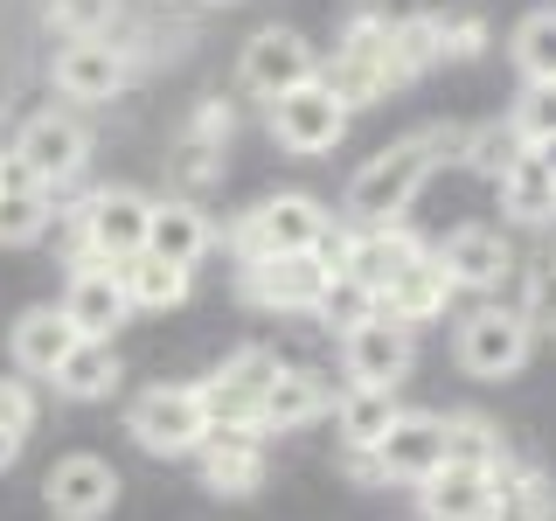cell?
<instances>
[{
  "label": "cell",
  "mask_w": 556,
  "mask_h": 521,
  "mask_svg": "<svg viewBox=\"0 0 556 521\" xmlns=\"http://www.w3.org/2000/svg\"><path fill=\"white\" fill-rule=\"evenodd\" d=\"M410 361H417V327H404L396 313H382V306L341 334V376L348 382H369V390H404Z\"/></svg>",
  "instance_id": "obj_9"
},
{
  "label": "cell",
  "mask_w": 556,
  "mask_h": 521,
  "mask_svg": "<svg viewBox=\"0 0 556 521\" xmlns=\"http://www.w3.org/2000/svg\"><path fill=\"white\" fill-rule=\"evenodd\" d=\"M445 459H452V466H480V473H501V466L515 459V445L501 439L494 417L459 410V417H445Z\"/></svg>",
  "instance_id": "obj_30"
},
{
  "label": "cell",
  "mask_w": 556,
  "mask_h": 521,
  "mask_svg": "<svg viewBox=\"0 0 556 521\" xmlns=\"http://www.w3.org/2000/svg\"><path fill=\"white\" fill-rule=\"evenodd\" d=\"M70 341H77V327H70V313L63 306H28L22 320L8 327V355H14V369L22 376H42L70 355Z\"/></svg>",
  "instance_id": "obj_25"
},
{
  "label": "cell",
  "mask_w": 556,
  "mask_h": 521,
  "mask_svg": "<svg viewBox=\"0 0 556 521\" xmlns=\"http://www.w3.org/2000/svg\"><path fill=\"white\" fill-rule=\"evenodd\" d=\"M348 118H355V112L334 98V84H327V77H306V84H292V91H278L265 104L271 139L286 153H300V161H313V153H334L341 132H348Z\"/></svg>",
  "instance_id": "obj_6"
},
{
  "label": "cell",
  "mask_w": 556,
  "mask_h": 521,
  "mask_svg": "<svg viewBox=\"0 0 556 521\" xmlns=\"http://www.w3.org/2000/svg\"><path fill=\"white\" fill-rule=\"evenodd\" d=\"M452 355H459L466 376L480 382H501V376H521L535 355V327L521 306H473L459 320V334H452Z\"/></svg>",
  "instance_id": "obj_5"
},
{
  "label": "cell",
  "mask_w": 556,
  "mask_h": 521,
  "mask_svg": "<svg viewBox=\"0 0 556 521\" xmlns=\"http://www.w3.org/2000/svg\"><path fill=\"white\" fill-rule=\"evenodd\" d=\"M49 77H56V91L77 98V104H112L132 84V49L112 42V35H70L56 49V63H49Z\"/></svg>",
  "instance_id": "obj_10"
},
{
  "label": "cell",
  "mask_w": 556,
  "mask_h": 521,
  "mask_svg": "<svg viewBox=\"0 0 556 521\" xmlns=\"http://www.w3.org/2000/svg\"><path fill=\"white\" fill-rule=\"evenodd\" d=\"M369 313H376V292L362 285V278L327 271L320 300H313V320H320V327H334V334H348V327H355V320H369Z\"/></svg>",
  "instance_id": "obj_33"
},
{
  "label": "cell",
  "mask_w": 556,
  "mask_h": 521,
  "mask_svg": "<svg viewBox=\"0 0 556 521\" xmlns=\"http://www.w3.org/2000/svg\"><path fill=\"white\" fill-rule=\"evenodd\" d=\"M501 216L521 223V230H543V223H556V161L543 147H521L515 167L501 174Z\"/></svg>",
  "instance_id": "obj_22"
},
{
  "label": "cell",
  "mask_w": 556,
  "mask_h": 521,
  "mask_svg": "<svg viewBox=\"0 0 556 521\" xmlns=\"http://www.w3.org/2000/svg\"><path fill=\"white\" fill-rule=\"evenodd\" d=\"M208 243H216V223L202 216V202L167 195V202L147 208V251L153 257H167V265H202Z\"/></svg>",
  "instance_id": "obj_23"
},
{
  "label": "cell",
  "mask_w": 556,
  "mask_h": 521,
  "mask_svg": "<svg viewBox=\"0 0 556 521\" xmlns=\"http://www.w3.org/2000/svg\"><path fill=\"white\" fill-rule=\"evenodd\" d=\"M0 181H8V153H0Z\"/></svg>",
  "instance_id": "obj_43"
},
{
  "label": "cell",
  "mask_w": 556,
  "mask_h": 521,
  "mask_svg": "<svg viewBox=\"0 0 556 521\" xmlns=\"http://www.w3.org/2000/svg\"><path fill=\"white\" fill-rule=\"evenodd\" d=\"M112 271H118V285H126L132 313H167V306L188 300V285H195V265H167V257H153V251L118 257Z\"/></svg>",
  "instance_id": "obj_27"
},
{
  "label": "cell",
  "mask_w": 556,
  "mask_h": 521,
  "mask_svg": "<svg viewBox=\"0 0 556 521\" xmlns=\"http://www.w3.org/2000/svg\"><path fill=\"white\" fill-rule=\"evenodd\" d=\"M118 14H126V0H42V22L63 35H112Z\"/></svg>",
  "instance_id": "obj_36"
},
{
  "label": "cell",
  "mask_w": 556,
  "mask_h": 521,
  "mask_svg": "<svg viewBox=\"0 0 556 521\" xmlns=\"http://www.w3.org/2000/svg\"><path fill=\"white\" fill-rule=\"evenodd\" d=\"M147 195L139 188H98L84 208H70V265H118L147 251Z\"/></svg>",
  "instance_id": "obj_2"
},
{
  "label": "cell",
  "mask_w": 556,
  "mask_h": 521,
  "mask_svg": "<svg viewBox=\"0 0 556 521\" xmlns=\"http://www.w3.org/2000/svg\"><path fill=\"white\" fill-rule=\"evenodd\" d=\"M327 285V257L320 251H286V257H243L237 292L265 313H313Z\"/></svg>",
  "instance_id": "obj_12"
},
{
  "label": "cell",
  "mask_w": 556,
  "mask_h": 521,
  "mask_svg": "<svg viewBox=\"0 0 556 521\" xmlns=\"http://www.w3.org/2000/svg\"><path fill=\"white\" fill-rule=\"evenodd\" d=\"M35 390H28V376H0V424L8 431H35Z\"/></svg>",
  "instance_id": "obj_41"
},
{
  "label": "cell",
  "mask_w": 556,
  "mask_h": 521,
  "mask_svg": "<svg viewBox=\"0 0 556 521\" xmlns=\"http://www.w3.org/2000/svg\"><path fill=\"white\" fill-rule=\"evenodd\" d=\"M508 49H515V69H521V84H535V77H556V8H535V14H521L515 35H508Z\"/></svg>",
  "instance_id": "obj_32"
},
{
  "label": "cell",
  "mask_w": 556,
  "mask_h": 521,
  "mask_svg": "<svg viewBox=\"0 0 556 521\" xmlns=\"http://www.w3.org/2000/svg\"><path fill=\"white\" fill-rule=\"evenodd\" d=\"M445 49H439V22L431 14H396V69H404V84H417L425 69H439Z\"/></svg>",
  "instance_id": "obj_35"
},
{
  "label": "cell",
  "mask_w": 556,
  "mask_h": 521,
  "mask_svg": "<svg viewBox=\"0 0 556 521\" xmlns=\"http://www.w3.org/2000/svg\"><path fill=\"white\" fill-rule=\"evenodd\" d=\"M425 251L410 230H404V216L396 223H348L341 216V243H334V271H348V278H362V285L376 292H390L396 278H404V265Z\"/></svg>",
  "instance_id": "obj_11"
},
{
  "label": "cell",
  "mask_w": 556,
  "mask_h": 521,
  "mask_svg": "<svg viewBox=\"0 0 556 521\" xmlns=\"http://www.w3.org/2000/svg\"><path fill=\"white\" fill-rule=\"evenodd\" d=\"M8 161L22 167V174H35V181L56 195V188H70L84 174V161H91V132H84V118L77 112H35L22 132H14V147H8Z\"/></svg>",
  "instance_id": "obj_8"
},
{
  "label": "cell",
  "mask_w": 556,
  "mask_h": 521,
  "mask_svg": "<svg viewBox=\"0 0 556 521\" xmlns=\"http://www.w3.org/2000/svg\"><path fill=\"white\" fill-rule=\"evenodd\" d=\"M230 132H237V112L223 98H202L195 118H188V139H195V147H230Z\"/></svg>",
  "instance_id": "obj_40"
},
{
  "label": "cell",
  "mask_w": 556,
  "mask_h": 521,
  "mask_svg": "<svg viewBox=\"0 0 556 521\" xmlns=\"http://www.w3.org/2000/svg\"><path fill=\"white\" fill-rule=\"evenodd\" d=\"M208 8H230V0H208Z\"/></svg>",
  "instance_id": "obj_44"
},
{
  "label": "cell",
  "mask_w": 556,
  "mask_h": 521,
  "mask_svg": "<svg viewBox=\"0 0 556 521\" xmlns=\"http://www.w3.org/2000/svg\"><path fill=\"white\" fill-rule=\"evenodd\" d=\"M494 521H556V486L543 466L508 459L494 473Z\"/></svg>",
  "instance_id": "obj_28"
},
{
  "label": "cell",
  "mask_w": 556,
  "mask_h": 521,
  "mask_svg": "<svg viewBox=\"0 0 556 521\" xmlns=\"http://www.w3.org/2000/svg\"><path fill=\"white\" fill-rule=\"evenodd\" d=\"M515 132L529 139V147H549L556 139V77H535V84H521V98H515Z\"/></svg>",
  "instance_id": "obj_37"
},
{
  "label": "cell",
  "mask_w": 556,
  "mask_h": 521,
  "mask_svg": "<svg viewBox=\"0 0 556 521\" xmlns=\"http://www.w3.org/2000/svg\"><path fill=\"white\" fill-rule=\"evenodd\" d=\"M521 313H529L535 334H556V257L529 271V285H521Z\"/></svg>",
  "instance_id": "obj_39"
},
{
  "label": "cell",
  "mask_w": 556,
  "mask_h": 521,
  "mask_svg": "<svg viewBox=\"0 0 556 521\" xmlns=\"http://www.w3.org/2000/svg\"><path fill=\"white\" fill-rule=\"evenodd\" d=\"M417 514L425 521H494V473L480 466H439L417 480Z\"/></svg>",
  "instance_id": "obj_19"
},
{
  "label": "cell",
  "mask_w": 556,
  "mask_h": 521,
  "mask_svg": "<svg viewBox=\"0 0 556 521\" xmlns=\"http://www.w3.org/2000/svg\"><path fill=\"white\" fill-rule=\"evenodd\" d=\"M118 376H126V361H118V347L104 341V334H77V341H70V355L49 369L56 396H70V404H98V396H112Z\"/></svg>",
  "instance_id": "obj_24"
},
{
  "label": "cell",
  "mask_w": 556,
  "mask_h": 521,
  "mask_svg": "<svg viewBox=\"0 0 556 521\" xmlns=\"http://www.w3.org/2000/svg\"><path fill=\"white\" fill-rule=\"evenodd\" d=\"M334 230L313 195H265L257 208H243V223L230 230L237 257H286V251H320V237Z\"/></svg>",
  "instance_id": "obj_7"
},
{
  "label": "cell",
  "mask_w": 556,
  "mask_h": 521,
  "mask_svg": "<svg viewBox=\"0 0 556 521\" xmlns=\"http://www.w3.org/2000/svg\"><path fill=\"white\" fill-rule=\"evenodd\" d=\"M306 77H320V56H313V42L300 28H257L237 56V84L265 104L278 91H292V84H306Z\"/></svg>",
  "instance_id": "obj_14"
},
{
  "label": "cell",
  "mask_w": 556,
  "mask_h": 521,
  "mask_svg": "<svg viewBox=\"0 0 556 521\" xmlns=\"http://www.w3.org/2000/svg\"><path fill=\"white\" fill-rule=\"evenodd\" d=\"M334 410V390H327L320 369H300V361H278L271 390L257 396V424L265 431H306Z\"/></svg>",
  "instance_id": "obj_16"
},
{
  "label": "cell",
  "mask_w": 556,
  "mask_h": 521,
  "mask_svg": "<svg viewBox=\"0 0 556 521\" xmlns=\"http://www.w3.org/2000/svg\"><path fill=\"white\" fill-rule=\"evenodd\" d=\"M320 77L334 84V98L348 104V112H362V104H382V98L396 91V84L382 77L376 63H362V56H341V49H334V63H320Z\"/></svg>",
  "instance_id": "obj_34"
},
{
  "label": "cell",
  "mask_w": 556,
  "mask_h": 521,
  "mask_svg": "<svg viewBox=\"0 0 556 521\" xmlns=\"http://www.w3.org/2000/svg\"><path fill=\"white\" fill-rule=\"evenodd\" d=\"M431 167H439V139H431V126L390 139L369 167H355V181H348V195H341V216L348 223H396L417 195H425Z\"/></svg>",
  "instance_id": "obj_1"
},
{
  "label": "cell",
  "mask_w": 556,
  "mask_h": 521,
  "mask_svg": "<svg viewBox=\"0 0 556 521\" xmlns=\"http://www.w3.org/2000/svg\"><path fill=\"white\" fill-rule=\"evenodd\" d=\"M452 292H459V285H452L445 257H439V251H431V243H425V251H417L410 265H404V278H396V285L382 292L376 306H382V313H396V320H404V327H431V320H445Z\"/></svg>",
  "instance_id": "obj_21"
},
{
  "label": "cell",
  "mask_w": 556,
  "mask_h": 521,
  "mask_svg": "<svg viewBox=\"0 0 556 521\" xmlns=\"http://www.w3.org/2000/svg\"><path fill=\"white\" fill-rule=\"evenodd\" d=\"M63 313H70V327H77V334H104V341H112L118 327L132 320V300H126V285H118L112 265H70Z\"/></svg>",
  "instance_id": "obj_20"
},
{
  "label": "cell",
  "mask_w": 556,
  "mask_h": 521,
  "mask_svg": "<svg viewBox=\"0 0 556 521\" xmlns=\"http://www.w3.org/2000/svg\"><path fill=\"white\" fill-rule=\"evenodd\" d=\"M265 439L271 431L257 424V417H208L202 445L188 452V459L202 466V486L223 500H251L257 486H265Z\"/></svg>",
  "instance_id": "obj_4"
},
{
  "label": "cell",
  "mask_w": 556,
  "mask_h": 521,
  "mask_svg": "<svg viewBox=\"0 0 556 521\" xmlns=\"http://www.w3.org/2000/svg\"><path fill=\"white\" fill-rule=\"evenodd\" d=\"M49 223H56V195H49L35 174H22V167L8 161V181H0V251L42 243Z\"/></svg>",
  "instance_id": "obj_26"
},
{
  "label": "cell",
  "mask_w": 556,
  "mask_h": 521,
  "mask_svg": "<svg viewBox=\"0 0 556 521\" xmlns=\"http://www.w3.org/2000/svg\"><path fill=\"white\" fill-rule=\"evenodd\" d=\"M529 147V139L515 132V118H486V126H466L459 139V161L480 174V181H501V174L515 167V153Z\"/></svg>",
  "instance_id": "obj_31"
},
{
  "label": "cell",
  "mask_w": 556,
  "mask_h": 521,
  "mask_svg": "<svg viewBox=\"0 0 556 521\" xmlns=\"http://www.w3.org/2000/svg\"><path fill=\"white\" fill-rule=\"evenodd\" d=\"M271 376H278V355H271V347H237L216 376L195 382V390H202V410L208 417H257V396L271 390Z\"/></svg>",
  "instance_id": "obj_18"
},
{
  "label": "cell",
  "mask_w": 556,
  "mask_h": 521,
  "mask_svg": "<svg viewBox=\"0 0 556 521\" xmlns=\"http://www.w3.org/2000/svg\"><path fill=\"white\" fill-rule=\"evenodd\" d=\"M118 466L98 459V452H70V459H56L42 473V508L56 521H104L118 508Z\"/></svg>",
  "instance_id": "obj_13"
},
{
  "label": "cell",
  "mask_w": 556,
  "mask_h": 521,
  "mask_svg": "<svg viewBox=\"0 0 556 521\" xmlns=\"http://www.w3.org/2000/svg\"><path fill=\"white\" fill-rule=\"evenodd\" d=\"M376 459H382V480H404V486H417L425 473H439V466H445V417L396 410L390 431L376 439Z\"/></svg>",
  "instance_id": "obj_15"
},
{
  "label": "cell",
  "mask_w": 556,
  "mask_h": 521,
  "mask_svg": "<svg viewBox=\"0 0 556 521\" xmlns=\"http://www.w3.org/2000/svg\"><path fill=\"white\" fill-rule=\"evenodd\" d=\"M22 445H28V431H8V424H0V473L22 459Z\"/></svg>",
  "instance_id": "obj_42"
},
{
  "label": "cell",
  "mask_w": 556,
  "mask_h": 521,
  "mask_svg": "<svg viewBox=\"0 0 556 521\" xmlns=\"http://www.w3.org/2000/svg\"><path fill=\"white\" fill-rule=\"evenodd\" d=\"M431 22H439L445 63H473V56H486V22H480V14H431Z\"/></svg>",
  "instance_id": "obj_38"
},
{
  "label": "cell",
  "mask_w": 556,
  "mask_h": 521,
  "mask_svg": "<svg viewBox=\"0 0 556 521\" xmlns=\"http://www.w3.org/2000/svg\"><path fill=\"white\" fill-rule=\"evenodd\" d=\"M126 431H132L139 452H153V459H188V452L202 445V431H208L202 390L195 382H153V390H139L126 404Z\"/></svg>",
  "instance_id": "obj_3"
},
{
  "label": "cell",
  "mask_w": 556,
  "mask_h": 521,
  "mask_svg": "<svg viewBox=\"0 0 556 521\" xmlns=\"http://www.w3.org/2000/svg\"><path fill=\"white\" fill-rule=\"evenodd\" d=\"M439 257H445V271H452L459 292H494L501 278L515 271V243L501 230H486V223H459V230L439 243Z\"/></svg>",
  "instance_id": "obj_17"
},
{
  "label": "cell",
  "mask_w": 556,
  "mask_h": 521,
  "mask_svg": "<svg viewBox=\"0 0 556 521\" xmlns=\"http://www.w3.org/2000/svg\"><path fill=\"white\" fill-rule=\"evenodd\" d=\"M404 410L396 404V390H369V382H348V390L334 396V431H341V445H376L382 431H390V417Z\"/></svg>",
  "instance_id": "obj_29"
}]
</instances>
